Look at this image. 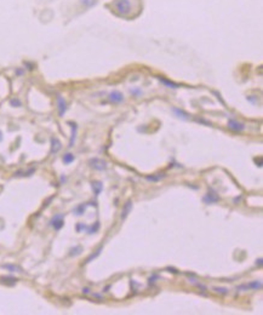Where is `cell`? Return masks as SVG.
<instances>
[{"mask_svg":"<svg viewBox=\"0 0 263 315\" xmlns=\"http://www.w3.org/2000/svg\"><path fill=\"white\" fill-rule=\"evenodd\" d=\"M80 3L82 5H85L86 8H91L96 4V0H80Z\"/></svg>","mask_w":263,"mask_h":315,"instance_id":"cell-18","label":"cell"},{"mask_svg":"<svg viewBox=\"0 0 263 315\" xmlns=\"http://www.w3.org/2000/svg\"><path fill=\"white\" fill-rule=\"evenodd\" d=\"M228 128H229L230 130H233V131H235V132H241V131L245 130V125L241 124V122H238V121H235V120H233V119H230V120L228 121Z\"/></svg>","mask_w":263,"mask_h":315,"instance_id":"cell-2","label":"cell"},{"mask_svg":"<svg viewBox=\"0 0 263 315\" xmlns=\"http://www.w3.org/2000/svg\"><path fill=\"white\" fill-rule=\"evenodd\" d=\"M1 140H3V137H1V132H0V141H1Z\"/></svg>","mask_w":263,"mask_h":315,"instance_id":"cell-24","label":"cell"},{"mask_svg":"<svg viewBox=\"0 0 263 315\" xmlns=\"http://www.w3.org/2000/svg\"><path fill=\"white\" fill-rule=\"evenodd\" d=\"M73 161H74V155H73V154L67 153V154L63 155V163H64V164H70V163H73Z\"/></svg>","mask_w":263,"mask_h":315,"instance_id":"cell-14","label":"cell"},{"mask_svg":"<svg viewBox=\"0 0 263 315\" xmlns=\"http://www.w3.org/2000/svg\"><path fill=\"white\" fill-rule=\"evenodd\" d=\"M91 187L94 189V193L95 195H100V193L102 192V189H103V185L101 182H92L91 183Z\"/></svg>","mask_w":263,"mask_h":315,"instance_id":"cell-11","label":"cell"},{"mask_svg":"<svg viewBox=\"0 0 263 315\" xmlns=\"http://www.w3.org/2000/svg\"><path fill=\"white\" fill-rule=\"evenodd\" d=\"M115 9L118 10L120 14H123V15L129 14L130 10H131L130 0H118V2L115 3Z\"/></svg>","mask_w":263,"mask_h":315,"instance_id":"cell-1","label":"cell"},{"mask_svg":"<svg viewBox=\"0 0 263 315\" xmlns=\"http://www.w3.org/2000/svg\"><path fill=\"white\" fill-rule=\"evenodd\" d=\"M10 103H11L12 106H17V107H18V106H21V102H19L18 100H12Z\"/></svg>","mask_w":263,"mask_h":315,"instance_id":"cell-23","label":"cell"},{"mask_svg":"<svg viewBox=\"0 0 263 315\" xmlns=\"http://www.w3.org/2000/svg\"><path fill=\"white\" fill-rule=\"evenodd\" d=\"M60 149H61V142L58 141L57 138H52V148H51V152H52V153H57Z\"/></svg>","mask_w":263,"mask_h":315,"instance_id":"cell-12","label":"cell"},{"mask_svg":"<svg viewBox=\"0 0 263 315\" xmlns=\"http://www.w3.org/2000/svg\"><path fill=\"white\" fill-rule=\"evenodd\" d=\"M163 178H165V175H151V176L145 177V179L149 181V182H158Z\"/></svg>","mask_w":263,"mask_h":315,"instance_id":"cell-13","label":"cell"},{"mask_svg":"<svg viewBox=\"0 0 263 315\" xmlns=\"http://www.w3.org/2000/svg\"><path fill=\"white\" fill-rule=\"evenodd\" d=\"M57 106H58V114H60V116H63L67 110V103L62 96H57Z\"/></svg>","mask_w":263,"mask_h":315,"instance_id":"cell-8","label":"cell"},{"mask_svg":"<svg viewBox=\"0 0 263 315\" xmlns=\"http://www.w3.org/2000/svg\"><path fill=\"white\" fill-rule=\"evenodd\" d=\"M98 228H100V223H98V222H96L94 227H92V226H91L90 228H89V227H87V228H86V232H87V233H89V234H92V233H95V232H97V230H98Z\"/></svg>","mask_w":263,"mask_h":315,"instance_id":"cell-17","label":"cell"},{"mask_svg":"<svg viewBox=\"0 0 263 315\" xmlns=\"http://www.w3.org/2000/svg\"><path fill=\"white\" fill-rule=\"evenodd\" d=\"M109 101L113 103H121L124 101V96L119 91H112L109 93Z\"/></svg>","mask_w":263,"mask_h":315,"instance_id":"cell-6","label":"cell"},{"mask_svg":"<svg viewBox=\"0 0 263 315\" xmlns=\"http://www.w3.org/2000/svg\"><path fill=\"white\" fill-rule=\"evenodd\" d=\"M159 80L163 82V84H165L166 86H170V87H172V88H177L178 87V85L177 84H175V82H172V81H169V80H166V79H164V78H159Z\"/></svg>","mask_w":263,"mask_h":315,"instance_id":"cell-16","label":"cell"},{"mask_svg":"<svg viewBox=\"0 0 263 315\" xmlns=\"http://www.w3.org/2000/svg\"><path fill=\"white\" fill-rule=\"evenodd\" d=\"M132 206H133L132 201H131V200H127L126 204L124 205V208H123V212H121V219H123V220L126 219L127 214H129V213L131 212V210H132Z\"/></svg>","mask_w":263,"mask_h":315,"instance_id":"cell-9","label":"cell"},{"mask_svg":"<svg viewBox=\"0 0 263 315\" xmlns=\"http://www.w3.org/2000/svg\"><path fill=\"white\" fill-rule=\"evenodd\" d=\"M63 216L62 214H56L52 220H51V226L56 229V230H60L62 227H63Z\"/></svg>","mask_w":263,"mask_h":315,"instance_id":"cell-4","label":"cell"},{"mask_svg":"<svg viewBox=\"0 0 263 315\" xmlns=\"http://www.w3.org/2000/svg\"><path fill=\"white\" fill-rule=\"evenodd\" d=\"M101 251H102V247H100V248H98V250H97V251L95 252V255H92V256H90L89 258H87V261H86V263H89V262H90L91 260H95V258H96V257H97V256L100 255V252H101Z\"/></svg>","mask_w":263,"mask_h":315,"instance_id":"cell-20","label":"cell"},{"mask_svg":"<svg viewBox=\"0 0 263 315\" xmlns=\"http://www.w3.org/2000/svg\"><path fill=\"white\" fill-rule=\"evenodd\" d=\"M261 290L262 289V282L261 281H252L250 284H245V285H240L239 287H237V290Z\"/></svg>","mask_w":263,"mask_h":315,"instance_id":"cell-3","label":"cell"},{"mask_svg":"<svg viewBox=\"0 0 263 315\" xmlns=\"http://www.w3.org/2000/svg\"><path fill=\"white\" fill-rule=\"evenodd\" d=\"M172 112L176 114L178 118L184 119V120H189V118H190V115H188L186 112H183L182 109H178V108H172Z\"/></svg>","mask_w":263,"mask_h":315,"instance_id":"cell-10","label":"cell"},{"mask_svg":"<svg viewBox=\"0 0 263 315\" xmlns=\"http://www.w3.org/2000/svg\"><path fill=\"white\" fill-rule=\"evenodd\" d=\"M91 164V167L98 170V171H104L107 169V163L104 160H101V159H92L90 161Z\"/></svg>","mask_w":263,"mask_h":315,"instance_id":"cell-5","label":"cell"},{"mask_svg":"<svg viewBox=\"0 0 263 315\" xmlns=\"http://www.w3.org/2000/svg\"><path fill=\"white\" fill-rule=\"evenodd\" d=\"M75 137H76V125H75V124H72V140H70L69 147H73L74 141H75Z\"/></svg>","mask_w":263,"mask_h":315,"instance_id":"cell-15","label":"cell"},{"mask_svg":"<svg viewBox=\"0 0 263 315\" xmlns=\"http://www.w3.org/2000/svg\"><path fill=\"white\" fill-rule=\"evenodd\" d=\"M218 200H220V196L214 190H211L210 193H208L205 196L202 198V201L205 204H214V202H217Z\"/></svg>","mask_w":263,"mask_h":315,"instance_id":"cell-7","label":"cell"},{"mask_svg":"<svg viewBox=\"0 0 263 315\" xmlns=\"http://www.w3.org/2000/svg\"><path fill=\"white\" fill-rule=\"evenodd\" d=\"M4 268H7V269H10V270H19V268H17V267H15V266H4Z\"/></svg>","mask_w":263,"mask_h":315,"instance_id":"cell-22","label":"cell"},{"mask_svg":"<svg viewBox=\"0 0 263 315\" xmlns=\"http://www.w3.org/2000/svg\"><path fill=\"white\" fill-rule=\"evenodd\" d=\"M85 207H86V205H80V206H78V207L75 208L76 214H82V213L85 212Z\"/></svg>","mask_w":263,"mask_h":315,"instance_id":"cell-21","label":"cell"},{"mask_svg":"<svg viewBox=\"0 0 263 315\" xmlns=\"http://www.w3.org/2000/svg\"><path fill=\"white\" fill-rule=\"evenodd\" d=\"M214 291L220 293V295H228V292H229V290L226 287H214Z\"/></svg>","mask_w":263,"mask_h":315,"instance_id":"cell-19","label":"cell"}]
</instances>
